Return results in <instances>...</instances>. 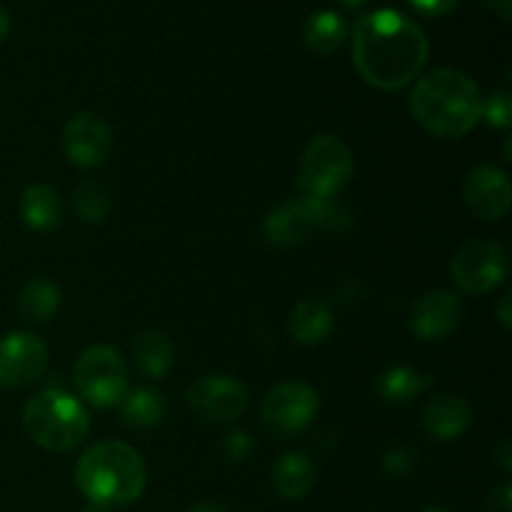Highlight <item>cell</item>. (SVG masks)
<instances>
[{"instance_id":"6da1fadb","label":"cell","mask_w":512,"mask_h":512,"mask_svg":"<svg viewBox=\"0 0 512 512\" xmlns=\"http://www.w3.org/2000/svg\"><path fill=\"white\" fill-rule=\"evenodd\" d=\"M428 60V38L415 20L398 10H375L355 23L353 63L360 78L378 90L413 83Z\"/></svg>"},{"instance_id":"7a4b0ae2","label":"cell","mask_w":512,"mask_h":512,"mask_svg":"<svg viewBox=\"0 0 512 512\" xmlns=\"http://www.w3.org/2000/svg\"><path fill=\"white\" fill-rule=\"evenodd\" d=\"M480 88L460 70L438 68L423 75L410 93V113L435 138L455 140L483 120Z\"/></svg>"},{"instance_id":"3957f363","label":"cell","mask_w":512,"mask_h":512,"mask_svg":"<svg viewBox=\"0 0 512 512\" xmlns=\"http://www.w3.org/2000/svg\"><path fill=\"white\" fill-rule=\"evenodd\" d=\"M75 483L88 503L125 508L143 495L148 468L138 450L120 440H100L75 465Z\"/></svg>"},{"instance_id":"277c9868","label":"cell","mask_w":512,"mask_h":512,"mask_svg":"<svg viewBox=\"0 0 512 512\" xmlns=\"http://www.w3.org/2000/svg\"><path fill=\"white\" fill-rule=\"evenodd\" d=\"M23 430L43 450L68 453L88 435L90 415L85 405L65 390H43L25 403Z\"/></svg>"},{"instance_id":"5b68a950","label":"cell","mask_w":512,"mask_h":512,"mask_svg":"<svg viewBox=\"0 0 512 512\" xmlns=\"http://www.w3.org/2000/svg\"><path fill=\"white\" fill-rule=\"evenodd\" d=\"M350 225H353V215L343 205L333 200L298 198L270 210L263 223V233L268 243L278 248H293V245L305 243L318 230L345 233Z\"/></svg>"},{"instance_id":"8992f818","label":"cell","mask_w":512,"mask_h":512,"mask_svg":"<svg viewBox=\"0 0 512 512\" xmlns=\"http://www.w3.org/2000/svg\"><path fill=\"white\" fill-rule=\"evenodd\" d=\"M353 178V153L338 135H315L298 170L300 198L333 200Z\"/></svg>"},{"instance_id":"52a82bcc","label":"cell","mask_w":512,"mask_h":512,"mask_svg":"<svg viewBox=\"0 0 512 512\" xmlns=\"http://www.w3.org/2000/svg\"><path fill=\"white\" fill-rule=\"evenodd\" d=\"M73 383L85 403L113 408L128 393V363L110 345H90L75 360Z\"/></svg>"},{"instance_id":"ba28073f","label":"cell","mask_w":512,"mask_h":512,"mask_svg":"<svg viewBox=\"0 0 512 512\" xmlns=\"http://www.w3.org/2000/svg\"><path fill=\"white\" fill-rule=\"evenodd\" d=\"M318 390L303 380H285L268 390L260 405V420L270 435L290 440L303 433L318 415Z\"/></svg>"},{"instance_id":"9c48e42d","label":"cell","mask_w":512,"mask_h":512,"mask_svg":"<svg viewBox=\"0 0 512 512\" xmlns=\"http://www.w3.org/2000/svg\"><path fill=\"white\" fill-rule=\"evenodd\" d=\"M508 253L493 240H470L450 263L453 283L468 295H485L508 278Z\"/></svg>"},{"instance_id":"30bf717a","label":"cell","mask_w":512,"mask_h":512,"mask_svg":"<svg viewBox=\"0 0 512 512\" xmlns=\"http://www.w3.org/2000/svg\"><path fill=\"white\" fill-rule=\"evenodd\" d=\"M188 405L200 420L228 423L248 408V390L230 375H203L188 388Z\"/></svg>"},{"instance_id":"8fae6325","label":"cell","mask_w":512,"mask_h":512,"mask_svg":"<svg viewBox=\"0 0 512 512\" xmlns=\"http://www.w3.org/2000/svg\"><path fill=\"white\" fill-rule=\"evenodd\" d=\"M48 348L33 333H8L0 338V388H25L43 378Z\"/></svg>"},{"instance_id":"7c38bea8","label":"cell","mask_w":512,"mask_h":512,"mask_svg":"<svg viewBox=\"0 0 512 512\" xmlns=\"http://www.w3.org/2000/svg\"><path fill=\"white\" fill-rule=\"evenodd\" d=\"M63 153L78 168H100L113 153V133L95 113H78L63 128Z\"/></svg>"},{"instance_id":"4fadbf2b","label":"cell","mask_w":512,"mask_h":512,"mask_svg":"<svg viewBox=\"0 0 512 512\" xmlns=\"http://www.w3.org/2000/svg\"><path fill=\"white\" fill-rule=\"evenodd\" d=\"M463 315V303L453 290H430L423 298L415 300L413 313H410V330L423 343L443 340L460 328Z\"/></svg>"},{"instance_id":"5bb4252c","label":"cell","mask_w":512,"mask_h":512,"mask_svg":"<svg viewBox=\"0 0 512 512\" xmlns=\"http://www.w3.org/2000/svg\"><path fill=\"white\" fill-rule=\"evenodd\" d=\"M463 198L470 213L480 220H500L508 215L512 188L508 175L493 165H478L468 173L463 185Z\"/></svg>"},{"instance_id":"9a60e30c","label":"cell","mask_w":512,"mask_h":512,"mask_svg":"<svg viewBox=\"0 0 512 512\" xmlns=\"http://www.w3.org/2000/svg\"><path fill=\"white\" fill-rule=\"evenodd\" d=\"M420 423H423L425 433L433 435L435 440L450 443L470 428L473 413H470V405L458 395H435L423 405Z\"/></svg>"},{"instance_id":"2e32d148","label":"cell","mask_w":512,"mask_h":512,"mask_svg":"<svg viewBox=\"0 0 512 512\" xmlns=\"http://www.w3.org/2000/svg\"><path fill=\"white\" fill-rule=\"evenodd\" d=\"M333 308L325 298H303L290 313V335L300 345H320L333 333Z\"/></svg>"},{"instance_id":"e0dca14e","label":"cell","mask_w":512,"mask_h":512,"mask_svg":"<svg viewBox=\"0 0 512 512\" xmlns=\"http://www.w3.org/2000/svg\"><path fill=\"white\" fill-rule=\"evenodd\" d=\"M315 465L305 453H283L273 465V488L283 500H300L313 490Z\"/></svg>"},{"instance_id":"ac0fdd59","label":"cell","mask_w":512,"mask_h":512,"mask_svg":"<svg viewBox=\"0 0 512 512\" xmlns=\"http://www.w3.org/2000/svg\"><path fill=\"white\" fill-rule=\"evenodd\" d=\"M133 360L145 378H163L173 368V343L168 335L158 328H143L135 333L133 343Z\"/></svg>"},{"instance_id":"d6986e66","label":"cell","mask_w":512,"mask_h":512,"mask_svg":"<svg viewBox=\"0 0 512 512\" xmlns=\"http://www.w3.org/2000/svg\"><path fill=\"white\" fill-rule=\"evenodd\" d=\"M20 218L30 230H53L63 218V200L50 185H30L20 195Z\"/></svg>"},{"instance_id":"ffe728a7","label":"cell","mask_w":512,"mask_h":512,"mask_svg":"<svg viewBox=\"0 0 512 512\" xmlns=\"http://www.w3.org/2000/svg\"><path fill=\"white\" fill-rule=\"evenodd\" d=\"M430 385H433L430 375L418 373L413 368H405V365H395V368H388L380 373L375 390H378V395L385 403L408 405L415 398H420Z\"/></svg>"},{"instance_id":"44dd1931","label":"cell","mask_w":512,"mask_h":512,"mask_svg":"<svg viewBox=\"0 0 512 512\" xmlns=\"http://www.w3.org/2000/svg\"><path fill=\"white\" fill-rule=\"evenodd\" d=\"M118 405L123 425L130 430H153L158 428L165 418V400L158 390H128Z\"/></svg>"},{"instance_id":"7402d4cb","label":"cell","mask_w":512,"mask_h":512,"mask_svg":"<svg viewBox=\"0 0 512 512\" xmlns=\"http://www.w3.org/2000/svg\"><path fill=\"white\" fill-rule=\"evenodd\" d=\"M348 33V20L343 15L333 13V10H320V13L310 15L305 23L303 40L310 53L330 55L348 40Z\"/></svg>"},{"instance_id":"603a6c76","label":"cell","mask_w":512,"mask_h":512,"mask_svg":"<svg viewBox=\"0 0 512 512\" xmlns=\"http://www.w3.org/2000/svg\"><path fill=\"white\" fill-rule=\"evenodd\" d=\"M60 308V288L53 280L35 278L18 295V313L28 323H48Z\"/></svg>"},{"instance_id":"cb8c5ba5","label":"cell","mask_w":512,"mask_h":512,"mask_svg":"<svg viewBox=\"0 0 512 512\" xmlns=\"http://www.w3.org/2000/svg\"><path fill=\"white\" fill-rule=\"evenodd\" d=\"M113 200H110L108 188L98 180H85L73 193V210L83 223H103L108 218Z\"/></svg>"},{"instance_id":"d4e9b609","label":"cell","mask_w":512,"mask_h":512,"mask_svg":"<svg viewBox=\"0 0 512 512\" xmlns=\"http://www.w3.org/2000/svg\"><path fill=\"white\" fill-rule=\"evenodd\" d=\"M483 118L490 128H510L512 123V98L510 90H495L488 100H483Z\"/></svg>"},{"instance_id":"484cf974","label":"cell","mask_w":512,"mask_h":512,"mask_svg":"<svg viewBox=\"0 0 512 512\" xmlns=\"http://www.w3.org/2000/svg\"><path fill=\"white\" fill-rule=\"evenodd\" d=\"M415 468V450L408 445H395L383 455V470L390 478H405Z\"/></svg>"},{"instance_id":"4316f807","label":"cell","mask_w":512,"mask_h":512,"mask_svg":"<svg viewBox=\"0 0 512 512\" xmlns=\"http://www.w3.org/2000/svg\"><path fill=\"white\" fill-rule=\"evenodd\" d=\"M250 450H253V440L248 438V433H243V430H230V433H225L223 438L225 458L233 460V463H243V460L250 455Z\"/></svg>"},{"instance_id":"83f0119b","label":"cell","mask_w":512,"mask_h":512,"mask_svg":"<svg viewBox=\"0 0 512 512\" xmlns=\"http://www.w3.org/2000/svg\"><path fill=\"white\" fill-rule=\"evenodd\" d=\"M460 0H410L418 13L428 15V18H440V15H448L458 8Z\"/></svg>"},{"instance_id":"f1b7e54d","label":"cell","mask_w":512,"mask_h":512,"mask_svg":"<svg viewBox=\"0 0 512 512\" xmlns=\"http://www.w3.org/2000/svg\"><path fill=\"white\" fill-rule=\"evenodd\" d=\"M488 512H512V488L508 483L490 493Z\"/></svg>"},{"instance_id":"f546056e","label":"cell","mask_w":512,"mask_h":512,"mask_svg":"<svg viewBox=\"0 0 512 512\" xmlns=\"http://www.w3.org/2000/svg\"><path fill=\"white\" fill-rule=\"evenodd\" d=\"M480 3H483L488 10H495V13H500V18H503V20H510L512 0H480Z\"/></svg>"},{"instance_id":"4dcf8cb0","label":"cell","mask_w":512,"mask_h":512,"mask_svg":"<svg viewBox=\"0 0 512 512\" xmlns=\"http://www.w3.org/2000/svg\"><path fill=\"white\" fill-rule=\"evenodd\" d=\"M495 455H498L500 468H503L505 473H510V470H512V448H510V440H503V443L498 445V450H495Z\"/></svg>"},{"instance_id":"1f68e13d","label":"cell","mask_w":512,"mask_h":512,"mask_svg":"<svg viewBox=\"0 0 512 512\" xmlns=\"http://www.w3.org/2000/svg\"><path fill=\"white\" fill-rule=\"evenodd\" d=\"M498 313H500V323H503V328L510 330V328H512V323H510V293L505 295L503 300H500Z\"/></svg>"},{"instance_id":"d6a6232c","label":"cell","mask_w":512,"mask_h":512,"mask_svg":"<svg viewBox=\"0 0 512 512\" xmlns=\"http://www.w3.org/2000/svg\"><path fill=\"white\" fill-rule=\"evenodd\" d=\"M8 33H10V15L5 13V8L0 5V43L8 38Z\"/></svg>"},{"instance_id":"836d02e7","label":"cell","mask_w":512,"mask_h":512,"mask_svg":"<svg viewBox=\"0 0 512 512\" xmlns=\"http://www.w3.org/2000/svg\"><path fill=\"white\" fill-rule=\"evenodd\" d=\"M188 512H228V510L218 503H200V505H195V508H190Z\"/></svg>"},{"instance_id":"e575fe53","label":"cell","mask_w":512,"mask_h":512,"mask_svg":"<svg viewBox=\"0 0 512 512\" xmlns=\"http://www.w3.org/2000/svg\"><path fill=\"white\" fill-rule=\"evenodd\" d=\"M83 512H110V508H103V505H95V503H88L83 508Z\"/></svg>"},{"instance_id":"d590c367","label":"cell","mask_w":512,"mask_h":512,"mask_svg":"<svg viewBox=\"0 0 512 512\" xmlns=\"http://www.w3.org/2000/svg\"><path fill=\"white\" fill-rule=\"evenodd\" d=\"M338 3L340 5H345V8H360V5H363L365 3V0H338Z\"/></svg>"},{"instance_id":"8d00e7d4","label":"cell","mask_w":512,"mask_h":512,"mask_svg":"<svg viewBox=\"0 0 512 512\" xmlns=\"http://www.w3.org/2000/svg\"><path fill=\"white\" fill-rule=\"evenodd\" d=\"M423 512H445V510H440V508H430V510H423Z\"/></svg>"}]
</instances>
